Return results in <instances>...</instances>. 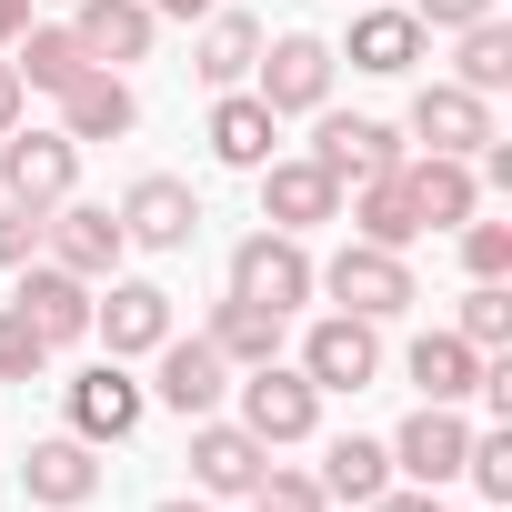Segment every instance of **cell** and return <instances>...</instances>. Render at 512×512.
I'll return each instance as SVG.
<instances>
[{"instance_id": "cell-1", "label": "cell", "mask_w": 512, "mask_h": 512, "mask_svg": "<svg viewBox=\"0 0 512 512\" xmlns=\"http://www.w3.org/2000/svg\"><path fill=\"white\" fill-rule=\"evenodd\" d=\"M231 422L262 442V452H292V442H312L322 432V392L302 382V362H251V372H231Z\"/></svg>"}, {"instance_id": "cell-2", "label": "cell", "mask_w": 512, "mask_h": 512, "mask_svg": "<svg viewBox=\"0 0 512 512\" xmlns=\"http://www.w3.org/2000/svg\"><path fill=\"white\" fill-rule=\"evenodd\" d=\"M312 292L332 302V312H362V322H402L422 292H412V262L402 251H382V241H342L332 262H312Z\"/></svg>"}, {"instance_id": "cell-3", "label": "cell", "mask_w": 512, "mask_h": 512, "mask_svg": "<svg viewBox=\"0 0 512 512\" xmlns=\"http://www.w3.org/2000/svg\"><path fill=\"white\" fill-rule=\"evenodd\" d=\"M332 71H342V61H332V41H322V31H282V41H262V61H251V81H241V91L262 101L272 121H312V111L332 101Z\"/></svg>"}, {"instance_id": "cell-4", "label": "cell", "mask_w": 512, "mask_h": 512, "mask_svg": "<svg viewBox=\"0 0 512 512\" xmlns=\"http://www.w3.org/2000/svg\"><path fill=\"white\" fill-rule=\"evenodd\" d=\"M231 292L262 302V312H282V322L312 312L322 292H312V251H302V231H272V221L241 231V241H231Z\"/></svg>"}, {"instance_id": "cell-5", "label": "cell", "mask_w": 512, "mask_h": 512, "mask_svg": "<svg viewBox=\"0 0 512 512\" xmlns=\"http://www.w3.org/2000/svg\"><path fill=\"white\" fill-rule=\"evenodd\" d=\"M91 342H101L111 362H151V352L171 342V292H161L151 272H111V282L91 292Z\"/></svg>"}, {"instance_id": "cell-6", "label": "cell", "mask_w": 512, "mask_h": 512, "mask_svg": "<svg viewBox=\"0 0 512 512\" xmlns=\"http://www.w3.org/2000/svg\"><path fill=\"white\" fill-rule=\"evenodd\" d=\"M302 382L332 402V392H372L382 382V322H362V312H322L312 332H302Z\"/></svg>"}, {"instance_id": "cell-7", "label": "cell", "mask_w": 512, "mask_h": 512, "mask_svg": "<svg viewBox=\"0 0 512 512\" xmlns=\"http://www.w3.org/2000/svg\"><path fill=\"white\" fill-rule=\"evenodd\" d=\"M71 181H81V141L51 121H21V131H0V201H31V211H51V201H71Z\"/></svg>"}, {"instance_id": "cell-8", "label": "cell", "mask_w": 512, "mask_h": 512, "mask_svg": "<svg viewBox=\"0 0 512 512\" xmlns=\"http://www.w3.org/2000/svg\"><path fill=\"white\" fill-rule=\"evenodd\" d=\"M61 402H71V432H81L91 452H111V442H131V432L151 422V392H141V382H131V362H111V352H101L91 372H71V382H61Z\"/></svg>"}, {"instance_id": "cell-9", "label": "cell", "mask_w": 512, "mask_h": 512, "mask_svg": "<svg viewBox=\"0 0 512 512\" xmlns=\"http://www.w3.org/2000/svg\"><path fill=\"white\" fill-rule=\"evenodd\" d=\"M111 211H121V241H131V251H191V241H201V191H191L181 171H141Z\"/></svg>"}, {"instance_id": "cell-10", "label": "cell", "mask_w": 512, "mask_h": 512, "mask_svg": "<svg viewBox=\"0 0 512 512\" xmlns=\"http://www.w3.org/2000/svg\"><path fill=\"white\" fill-rule=\"evenodd\" d=\"M41 262H61V272H81V282H111V272L131 262L121 211H111V201H51V221H41Z\"/></svg>"}, {"instance_id": "cell-11", "label": "cell", "mask_w": 512, "mask_h": 512, "mask_svg": "<svg viewBox=\"0 0 512 512\" xmlns=\"http://www.w3.org/2000/svg\"><path fill=\"white\" fill-rule=\"evenodd\" d=\"M392 482H422V492H442V482H462V452H472V422H462V402H422L392 442Z\"/></svg>"}, {"instance_id": "cell-12", "label": "cell", "mask_w": 512, "mask_h": 512, "mask_svg": "<svg viewBox=\"0 0 512 512\" xmlns=\"http://www.w3.org/2000/svg\"><path fill=\"white\" fill-rule=\"evenodd\" d=\"M402 151H412V141H402L392 121H372V111H332V101L312 111V161H322L342 191H352V181H372V171H392Z\"/></svg>"}, {"instance_id": "cell-13", "label": "cell", "mask_w": 512, "mask_h": 512, "mask_svg": "<svg viewBox=\"0 0 512 512\" xmlns=\"http://www.w3.org/2000/svg\"><path fill=\"white\" fill-rule=\"evenodd\" d=\"M11 282H21V292H11V312H21L51 352L91 342V292H101V282H81V272H61V262H21Z\"/></svg>"}, {"instance_id": "cell-14", "label": "cell", "mask_w": 512, "mask_h": 512, "mask_svg": "<svg viewBox=\"0 0 512 512\" xmlns=\"http://www.w3.org/2000/svg\"><path fill=\"white\" fill-rule=\"evenodd\" d=\"M141 392H151L161 412H181V422H201V412H221V402H231V362H221V352H211L201 332H191V342L171 332V342L151 352V382H141Z\"/></svg>"}, {"instance_id": "cell-15", "label": "cell", "mask_w": 512, "mask_h": 512, "mask_svg": "<svg viewBox=\"0 0 512 512\" xmlns=\"http://www.w3.org/2000/svg\"><path fill=\"white\" fill-rule=\"evenodd\" d=\"M262 462H272V452L251 442L231 412H201V422H191V492H201V502H251Z\"/></svg>"}, {"instance_id": "cell-16", "label": "cell", "mask_w": 512, "mask_h": 512, "mask_svg": "<svg viewBox=\"0 0 512 512\" xmlns=\"http://www.w3.org/2000/svg\"><path fill=\"white\" fill-rule=\"evenodd\" d=\"M251 181H262V221H272V231H322V221H342V181H332L312 151H292V161L272 151Z\"/></svg>"}, {"instance_id": "cell-17", "label": "cell", "mask_w": 512, "mask_h": 512, "mask_svg": "<svg viewBox=\"0 0 512 512\" xmlns=\"http://www.w3.org/2000/svg\"><path fill=\"white\" fill-rule=\"evenodd\" d=\"M402 141H412V151H452V161H472V151L492 141V101H482V91H462V81H422V91H412Z\"/></svg>"}, {"instance_id": "cell-18", "label": "cell", "mask_w": 512, "mask_h": 512, "mask_svg": "<svg viewBox=\"0 0 512 512\" xmlns=\"http://www.w3.org/2000/svg\"><path fill=\"white\" fill-rule=\"evenodd\" d=\"M332 61H352L372 81H402L412 61H432V31L402 11V0H382V11H352V41H332Z\"/></svg>"}, {"instance_id": "cell-19", "label": "cell", "mask_w": 512, "mask_h": 512, "mask_svg": "<svg viewBox=\"0 0 512 512\" xmlns=\"http://www.w3.org/2000/svg\"><path fill=\"white\" fill-rule=\"evenodd\" d=\"M402 161H412V151H402ZM402 161L342 191V221H352V241H382V251H412V241H422V201H412Z\"/></svg>"}, {"instance_id": "cell-20", "label": "cell", "mask_w": 512, "mask_h": 512, "mask_svg": "<svg viewBox=\"0 0 512 512\" xmlns=\"http://www.w3.org/2000/svg\"><path fill=\"white\" fill-rule=\"evenodd\" d=\"M61 21L81 31V51H91L101 71H131V61H151V41H161L151 0H71Z\"/></svg>"}, {"instance_id": "cell-21", "label": "cell", "mask_w": 512, "mask_h": 512, "mask_svg": "<svg viewBox=\"0 0 512 512\" xmlns=\"http://www.w3.org/2000/svg\"><path fill=\"white\" fill-rule=\"evenodd\" d=\"M61 131H71V141H131V131H141L131 71H81V81L61 91Z\"/></svg>"}, {"instance_id": "cell-22", "label": "cell", "mask_w": 512, "mask_h": 512, "mask_svg": "<svg viewBox=\"0 0 512 512\" xmlns=\"http://www.w3.org/2000/svg\"><path fill=\"white\" fill-rule=\"evenodd\" d=\"M21 482H31V502H41V512H81V502L101 492V452H91L81 432H51V442H31Z\"/></svg>"}, {"instance_id": "cell-23", "label": "cell", "mask_w": 512, "mask_h": 512, "mask_svg": "<svg viewBox=\"0 0 512 512\" xmlns=\"http://www.w3.org/2000/svg\"><path fill=\"white\" fill-rule=\"evenodd\" d=\"M201 141H211V161L221 171H262L272 151H282V121L251 101V91H211V121H201Z\"/></svg>"}, {"instance_id": "cell-24", "label": "cell", "mask_w": 512, "mask_h": 512, "mask_svg": "<svg viewBox=\"0 0 512 512\" xmlns=\"http://www.w3.org/2000/svg\"><path fill=\"white\" fill-rule=\"evenodd\" d=\"M11 71H21V91H41V101H61V91H71L81 71H101V61L81 51V31H71V21H41V11H31V31L11 41Z\"/></svg>"}, {"instance_id": "cell-25", "label": "cell", "mask_w": 512, "mask_h": 512, "mask_svg": "<svg viewBox=\"0 0 512 512\" xmlns=\"http://www.w3.org/2000/svg\"><path fill=\"white\" fill-rule=\"evenodd\" d=\"M402 181H412V201H422V231H462V221L482 211V181H472V161H452V151H412Z\"/></svg>"}, {"instance_id": "cell-26", "label": "cell", "mask_w": 512, "mask_h": 512, "mask_svg": "<svg viewBox=\"0 0 512 512\" xmlns=\"http://www.w3.org/2000/svg\"><path fill=\"white\" fill-rule=\"evenodd\" d=\"M201 342H211L231 372H251V362H282V312L241 302V292H221V302H211V322H201Z\"/></svg>"}, {"instance_id": "cell-27", "label": "cell", "mask_w": 512, "mask_h": 512, "mask_svg": "<svg viewBox=\"0 0 512 512\" xmlns=\"http://www.w3.org/2000/svg\"><path fill=\"white\" fill-rule=\"evenodd\" d=\"M262 41H272V31L251 21V11H211V21H201V51H191V71H201L211 91H241V81H251V61H262Z\"/></svg>"}, {"instance_id": "cell-28", "label": "cell", "mask_w": 512, "mask_h": 512, "mask_svg": "<svg viewBox=\"0 0 512 512\" xmlns=\"http://www.w3.org/2000/svg\"><path fill=\"white\" fill-rule=\"evenodd\" d=\"M402 372L422 382V402H472V382H482V352H472L462 332H422V342L402 352Z\"/></svg>"}, {"instance_id": "cell-29", "label": "cell", "mask_w": 512, "mask_h": 512, "mask_svg": "<svg viewBox=\"0 0 512 512\" xmlns=\"http://www.w3.org/2000/svg\"><path fill=\"white\" fill-rule=\"evenodd\" d=\"M312 482H322V502H352V512H362V502L392 482V452H382L372 432H342V442H322V472H312Z\"/></svg>"}, {"instance_id": "cell-30", "label": "cell", "mask_w": 512, "mask_h": 512, "mask_svg": "<svg viewBox=\"0 0 512 512\" xmlns=\"http://www.w3.org/2000/svg\"><path fill=\"white\" fill-rule=\"evenodd\" d=\"M452 81H462V91H482V101L512 81V31H502V11H492V21H472V31H452Z\"/></svg>"}, {"instance_id": "cell-31", "label": "cell", "mask_w": 512, "mask_h": 512, "mask_svg": "<svg viewBox=\"0 0 512 512\" xmlns=\"http://www.w3.org/2000/svg\"><path fill=\"white\" fill-rule=\"evenodd\" d=\"M452 332H462L472 352H512V282H472L462 312H452Z\"/></svg>"}, {"instance_id": "cell-32", "label": "cell", "mask_w": 512, "mask_h": 512, "mask_svg": "<svg viewBox=\"0 0 512 512\" xmlns=\"http://www.w3.org/2000/svg\"><path fill=\"white\" fill-rule=\"evenodd\" d=\"M462 482L502 512L512 502V422H492V432H472V452H462Z\"/></svg>"}, {"instance_id": "cell-33", "label": "cell", "mask_w": 512, "mask_h": 512, "mask_svg": "<svg viewBox=\"0 0 512 512\" xmlns=\"http://www.w3.org/2000/svg\"><path fill=\"white\" fill-rule=\"evenodd\" d=\"M452 241H462V272H472V282H512V221H482V211H472Z\"/></svg>"}, {"instance_id": "cell-34", "label": "cell", "mask_w": 512, "mask_h": 512, "mask_svg": "<svg viewBox=\"0 0 512 512\" xmlns=\"http://www.w3.org/2000/svg\"><path fill=\"white\" fill-rule=\"evenodd\" d=\"M251 512H332V502H322V482H312L302 462H262V482H251Z\"/></svg>"}, {"instance_id": "cell-35", "label": "cell", "mask_w": 512, "mask_h": 512, "mask_svg": "<svg viewBox=\"0 0 512 512\" xmlns=\"http://www.w3.org/2000/svg\"><path fill=\"white\" fill-rule=\"evenodd\" d=\"M41 372H51V342H41L11 302H0V382H41Z\"/></svg>"}, {"instance_id": "cell-36", "label": "cell", "mask_w": 512, "mask_h": 512, "mask_svg": "<svg viewBox=\"0 0 512 512\" xmlns=\"http://www.w3.org/2000/svg\"><path fill=\"white\" fill-rule=\"evenodd\" d=\"M41 221H51V211H31V201H0V272L41 262Z\"/></svg>"}, {"instance_id": "cell-37", "label": "cell", "mask_w": 512, "mask_h": 512, "mask_svg": "<svg viewBox=\"0 0 512 512\" xmlns=\"http://www.w3.org/2000/svg\"><path fill=\"white\" fill-rule=\"evenodd\" d=\"M402 11L422 21V31H472V21H492L502 0H402Z\"/></svg>"}, {"instance_id": "cell-38", "label": "cell", "mask_w": 512, "mask_h": 512, "mask_svg": "<svg viewBox=\"0 0 512 512\" xmlns=\"http://www.w3.org/2000/svg\"><path fill=\"white\" fill-rule=\"evenodd\" d=\"M362 512H442V492H422V482H382Z\"/></svg>"}, {"instance_id": "cell-39", "label": "cell", "mask_w": 512, "mask_h": 512, "mask_svg": "<svg viewBox=\"0 0 512 512\" xmlns=\"http://www.w3.org/2000/svg\"><path fill=\"white\" fill-rule=\"evenodd\" d=\"M31 121V91H21V71H11V51H0V131H21Z\"/></svg>"}, {"instance_id": "cell-40", "label": "cell", "mask_w": 512, "mask_h": 512, "mask_svg": "<svg viewBox=\"0 0 512 512\" xmlns=\"http://www.w3.org/2000/svg\"><path fill=\"white\" fill-rule=\"evenodd\" d=\"M21 31H31V0H0V51H11Z\"/></svg>"}, {"instance_id": "cell-41", "label": "cell", "mask_w": 512, "mask_h": 512, "mask_svg": "<svg viewBox=\"0 0 512 512\" xmlns=\"http://www.w3.org/2000/svg\"><path fill=\"white\" fill-rule=\"evenodd\" d=\"M151 512H221V502H201V492H171V502H151Z\"/></svg>"}, {"instance_id": "cell-42", "label": "cell", "mask_w": 512, "mask_h": 512, "mask_svg": "<svg viewBox=\"0 0 512 512\" xmlns=\"http://www.w3.org/2000/svg\"><path fill=\"white\" fill-rule=\"evenodd\" d=\"M31 11H71V0H31Z\"/></svg>"}]
</instances>
